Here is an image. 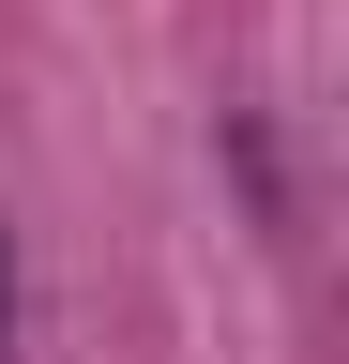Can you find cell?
I'll return each instance as SVG.
<instances>
[{
  "label": "cell",
  "mask_w": 349,
  "mask_h": 364,
  "mask_svg": "<svg viewBox=\"0 0 349 364\" xmlns=\"http://www.w3.org/2000/svg\"><path fill=\"white\" fill-rule=\"evenodd\" d=\"M0 349H16V228H0Z\"/></svg>",
  "instance_id": "obj_1"
}]
</instances>
